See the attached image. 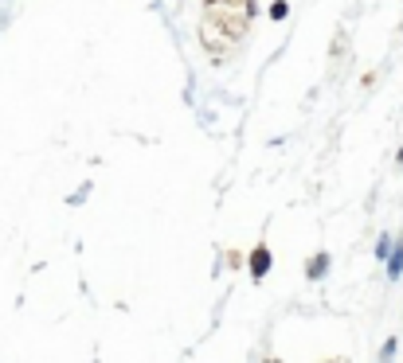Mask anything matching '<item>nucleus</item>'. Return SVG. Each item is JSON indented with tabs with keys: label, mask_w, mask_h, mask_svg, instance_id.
Instances as JSON below:
<instances>
[{
	"label": "nucleus",
	"mask_w": 403,
	"mask_h": 363,
	"mask_svg": "<svg viewBox=\"0 0 403 363\" xmlns=\"http://www.w3.org/2000/svg\"><path fill=\"white\" fill-rule=\"evenodd\" d=\"M251 270H255V278H262L270 270V250H255V254H251Z\"/></svg>",
	"instance_id": "nucleus-2"
},
{
	"label": "nucleus",
	"mask_w": 403,
	"mask_h": 363,
	"mask_svg": "<svg viewBox=\"0 0 403 363\" xmlns=\"http://www.w3.org/2000/svg\"><path fill=\"white\" fill-rule=\"evenodd\" d=\"M255 16H258L255 0H204V8H200V43H204V51L211 59L231 55L247 39Z\"/></svg>",
	"instance_id": "nucleus-1"
},
{
	"label": "nucleus",
	"mask_w": 403,
	"mask_h": 363,
	"mask_svg": "<svg viewBox=\"0 0 403 363\" xmlns=\"http://www.w3.org/2000/svg\"><path fill=\"white\" fill-rule=\"evenodd\" d=\"M403 274V242H400V250L391 254V262H388V278H400Z\"/></svg>",
	"instance_id": "nucleus-4"
},
{
	"label": "nucleus",
	"mask_w": 403,
	"mask_h": 363,
	"mask_svg": "<svg viewBox=\"0 0 403 363\" xmlns=\"http://www.w3.org/2000/svg\"><path fill=\"white\" fill-rule=\"evenodd\" d=\"M309 278H321V274H325V270H329V258L325 254H318V258H309Z\"/></svg>",
	"instance_id": "nucleus-3"
},
{
	"label": "nucleus",
	"mask_w": 403,
	"mask_h": 363,
	"mask_svg": "<svg viewBox=\"0 0 403 363\" xmlns=\"http://www.w3.org/2000/svg\"><path fill=\"white\" fill-rule=\"evenodd\" d=\"M270 16H274V20H282V16H286V0H274V8H270Z\"/></svg>",
	"instance_id": "nucleus-5"
}]
</instances>
